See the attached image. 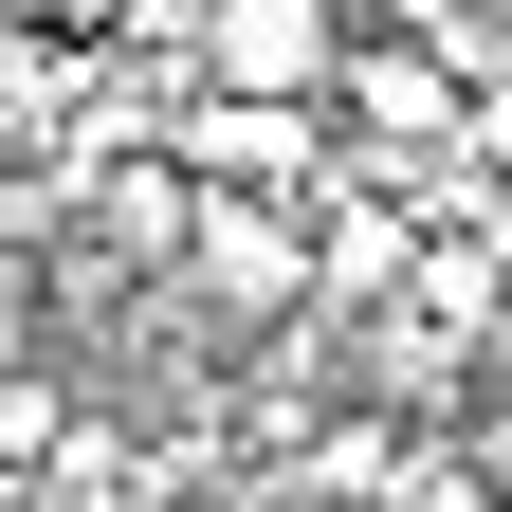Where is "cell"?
Segmentation results:
<instances>
[{
  "mask_svg": "<svg viewBox=\"0 0 512 512\" xmlns=\"http://www.w3.org/2000/svg\"><path fill=\"white\" fill-rule=\"evenodd\" d=\"M0 19H19V37H74V55H92V37L128 19V0H0Z\"/></svg>",
  "mask_w": 512,
  "mask_h": 512,
  "instance_id": "5",
  "label": "cell"
},
{
  "mask_svg": "<svg viewBox=\"0 0 512 512\" xmlns=\"http://www.w3.org/2000/svg\"><path fill=\"white\" fill-rule=\"evenodd\" d=\"M293 220H311V330L403 311V275H421V183H403V165H330Z\"/></svg>",
  "mask_w": 512,
  "mask_h": 512,
  "instance_id": "3",
  "label": "cell"
},
{
  "mask_svg": "<svg viewBox=\"0 0 512 512\" xmlns=\"http://www.w3.org/2000/svg\"><path fill=\"white\" fill-rule=\"evenodd\" d=\"M458 92H476V74H458L421 19H348L311 110H330V147H348V165H439V147H458Z\"/></svg>",
  "mask_w": 512,
  "mask_h": 512,
  "instance_id": "1",
  "label": "cell"
},
{
  "mask_svg": "<svg viewBox=\"0 0 512 512\" xmlns=\"http://www.w3.org/2000/svg\"><path fill=\"white\" fill-rule=\"evenodd\" d=\"M165 293H183V311H220V348L256 366L275 330H311V220H293V202H183Z\"/></svg>",
  "mask_w": 512,
  "mask_h": 512,
  "instance_id": "2",
  "label": "cell"
},
{
  "mask_svg": "<svg viewBox=\"0 0 512 512\" xmlns=\"http://www.w3.org/2000/svg\"><path fill=\"white\" fill-rule=\"evenodd\" d=\"M330 37H348V0H202V19H183V74L256 92V110H311L330 92Z\"/></svg>",
  "mask_w": 512,
  "mask_h": 512,
  "instance_id": "4",
  "label": "cell"
}]
</instances>
